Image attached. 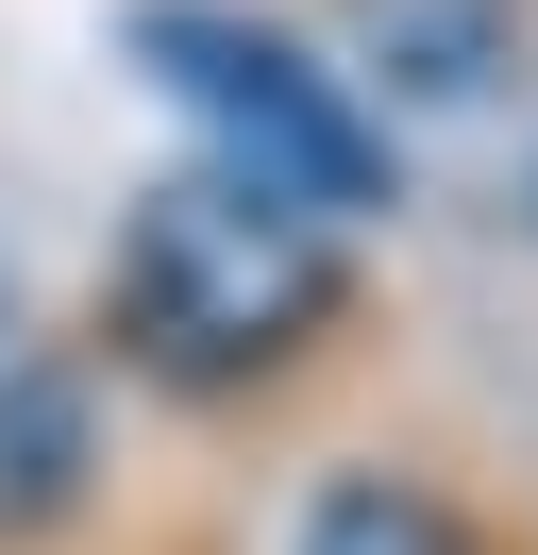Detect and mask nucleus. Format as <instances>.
Returning a JSON list of instances; mask_svg holds the SVG:
<instances>
[{"label": "nucleus", "instance_id": "obj_1", "mask_svg": "<svg viewBox=\"0 0 538 555\" xmlns=\"http://www.w3.org/2000/svg\"><path fill=\"white\" fill-rule=\"evenodd\" d=\"M336 304H354V253H336V219H303L286 185L253 169H168L134 185L118 253H101V320H118V353L152 387H185V404H219V387H269L303 337H336Z\"/></svg>", "mask_w": 538, "mask_h": 555}, {"label": "nucleus", "instance_id": "obj_2", "mask_svg": "<svg viewBox=\"0 0 538 555\" xmlns=\"http://www.w3.org/2000/svg\"><path fill=\"white\" fill-rule=\"evenodd\" d=\"M134 68L185 102V135L219 152V169L286 185L303 219L354 236V219L387 203V102H370L354 68H320L286 17H253V0H134Z\"/></svg>", "mask_w": 538, "mask_h": 555}, {"label": "nucleus", "instance_id": "obj_3", "mask_svg": "<svg viewBox=\"0 0 538 555\" xmlns=\"http://www.w3.org/2000/svg\"><path fill=\"white\" fill-rule=\"evenodd\" d=\"M522 51V0H354V85L387 102H488Z\"/></svg>", "mask_w": 538, "mask_h": 555}, {"label": "nucleus", "instance_id": "obj_4", "mask_svg": "<svg viewBox=\"0 0 538 555\" xmlns=\"http://www.w3.org/2000/svg\"><path fill=\"white\" fill-rule=\"evenodd\" d=\"M85 505V387L0 337V539H51Z\"/></svg>", "mask_w": 538, "mask_h": 555}, {"label": "nucleus", "instance_id": "obj_5", "mask_svg": "<svg viewBox=\"0 0 538 555\" xmlns=\"http://www.w3.org/2000/svg\"><path fill=\"white\" fill-rule=\"evenodd\" d=\"M286 555H471V539H454V505H437L421 472H336L320 505L286 521Z\"/></svg>", "mask_w": 538, "mask_h": 555}, {"label": "nucleus", "instance_id": "obj_6", "mask_svg": "<svg viewBox=\"0 0 538 555\" xmlns=\"http://www.w3.org/2000/svg\"><path fill=\"white\" fill-rule=\"evenodd\" d=\"M0 337H17V270H0Z\"/></svg>", "mask_w": 538, "mask_h": 555}]
</instances>
